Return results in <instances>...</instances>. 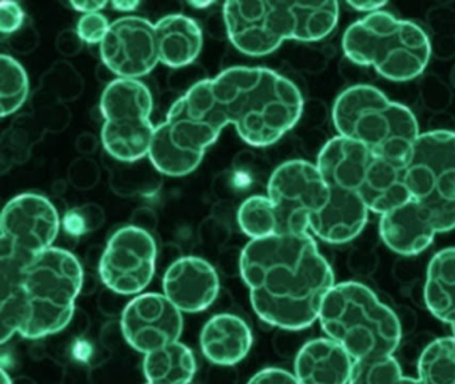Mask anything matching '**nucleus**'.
Here are the masks:
<instances>
[{
  "label": "nucleus",
  "mask_w": 455,
  "mask_h": 384,
  "mask_svg": "<svg viewBox=\"0 0 455 384\" xmlns=\"http://www.w3.org/2000/svg\"><path fill=\"white\" fill-rule=\"evenodd\" d=\"M98 147H100V141H98L97 136L92 132H82L81 135L76 138V151L84 155V156H90V155L94 154Z\"/></svg>",
  "instance_id": "obj_42"
},
{
  "label": "nucleus",
  "mask_w": 455,
  "mask_h": 384,
  "mask_svg": "<svg viewBox=\"0 0 455 384\" xmlns=\"http://www.w3.org/2000/svg\"><path fill=\"white\" fill-rule=\"evenodd\" d=\"M140 2H134V0H116L111 3V7L119 12H132L140 7Z\"/></svg>",
  "instance_id": "obj_45"
},
{
  "label": "nucleus",
  "mask_w": 455,
  "mask_h": 384,
  "mask_svg": "<svg viewBox=\"0 0 455 384\" xmlns=\"http://www.w3.org/2000/svg\"><path fill=\"white\" fill-rule=\"evenodd\" d=\"M239 228L250 239H265L278 235V220L273 203L265 195H252L239 205L236 212Z\"/></svg>",
  "instance_id": "obj_29"
},
{
  "label": "nucleus",
  "mask_w": 455,
  "mask_h": 384,
  "mask_svg": "<svg viewBox=\"0 0 455 384\" xmlns=\"http://www.w3.org/2000/svg\"><path fill=\"white\" fill-rule=\"evenodd\" d=\"M84 285L81 261L60 247L39 253L20 271L2 276V344L15 333L38 340L65 330L76 315V300Z\"/></svg>",
  "instance_id": "obj_2"
},
{
  "label": "nucleus",
  "mask_w": 455,
  "mask_h": 384,
  "mask_svg": "<svg viewBox=\"0 0 455 384\" xmlns=\"http://www.w3.org/2000/svg\"><path fill=\"white\" fill-rule=\"evenodd\" d=\"M329 188V202L311 219L310 234L329 244H346L363 231L370 211L358 195Z\"/></svg>",
  "instance_id": "obj_18"
},
{
  "label": "nucleus",
  "mask_w": 455,
  "mask_h": 384,
  "mask_svg": "<svg viewBox=\"0 0 455 384\" xmlns=\"http://www.w3.org/2000/svg\"><path fill=\"white\" fill-rule=\"evenodd\" d=\"M110 24L103 13H87L79 19L78 24H76V32L86 44L100 45L108 35Z\"/></svg>",
  "instance_id": "obj_35"
},
{
  "label": "nucleus",
  "mask_w": 455,
  "mask_h": 384,
  "mask_svg": "<svg viewBox=\"0 0 455 384\" xmlns=\"http://www.w3.org/2000/svg\"><path fill=\"white\" fill-rule=\"evenodd\" d=\"M292 18V39L315 43L329 36L339 20L338 2H297L287 0Z\"/></svg>",
  "instance_id": "obj_25"
},
{
  "label": "nucleus",
  "mask_w": 455,
  "mask_h": 384,
  "mask_svg": "<svg viewBox=\"0 0 455 384\" xmlns=\"http://www.w3.org/2000/svg\"><path fill=\"white\" fill-rule=\"evenodd\" d=\"M214 4L215 2H188V5L196 8V10H206V8L212 7Z\"/></svg>",
  "instance_id": "obj_46"
},
{
  "label": "nucleus",
  "mask_w": 455,
  "mask_h": 384,
  "mask_svg": "<svg viewBox=\"0 0 455 384\" xmlns=\"http://www.w3.org/2000/svg\"><path fill=\"white\" fill-rule=\"evenodd\" d=\"M239 272L250 301L266 324L300 331L318 322L335 274L310 232L250 240Z\"/></svg>",
  "instance_id": "obj_1"
},
{
  "label": "nucleus",
  "mask_w": 455,
  "mask_h": 384,
  "mask_svg": "<svg viewBox=\"0 0 455 384\" xmlns=\"http://www.w3.org/2000/svg\"><path fill=\"white\" fill-rule=\"evenodd\" d=\"M354 359L332 339H311L294 360V375L300 384H348Z\"/></svg>",
  "instance_id": "obj_19"
},
{
  "label": "nucleus",
  "mask_w": 455,
  "mask_h": 384,
  "mask_svg": "<svg viewBox=\"0 0 455 384\" xmlns=\"http://www.w3.org/2000/svg\"><path fill=\"white\" fill-rule=\"evenodd\" d=\"M105 220V210L97 203H87V204L68 211L63 224L68 231L76 234L78 231H94L102 227Z\"/></svg>",
  "instance_id": "obj_33"
},
{
  "label": "nucleus",
  "mask_w": 455,
  "mask_h": 384,
  "mask_svg": "<svg viewBox=\"0 0 455 384\" xmlns=\"http://www.w3.org/2000/svg\"><path fill=\"white\" fill-rule=\"evenodd\" d=\"M159 61L172 69L193 66L204 47V31L190 16L172 13L156 23Z\"/></svg>",
  "instance_id": "obj_21"
},
{
  "label": "nucleus",
  "mask_w": 455,
  "mask_h": 384,
  "mask_svg": "<svg viewBox=\"0 0 455 384\" xmlns=\"http://www.w3.org/2000/svg\"><path fill=\"white\" fill-rule=\"evenodd\" d=\"M33 115L46 132H62L70 124L71 114L65 103L38 88L31 99Z\"/></svg>",
  "instance_id": "obj_32"
},
{
  "label": "nucleus",
  "mask_w": 455,
  "mask_h": 384,
  "mask_svg": "<svg viewBox=\"0 0 455 384\" xmlns=\"http://www.w3.org/2000/svg\"><path fill=\"white\" fill-rule=\"evenodd\" d=\"M143 372L148 383L190 384L196 373V355L186 344H167L145 355Z\"/></svg>",
  "instance_id": "obj_23"
},
{
  "label": "nucleus",
  "mask_w": 455,
  "mask_h": 384,
  "mask_svg": "<svg viewBox=\"0 0 455 384\" xmlns=\"http://www.w3.org/2000/svg\"><path fill=\"white\" fill-rule=\"evenodd\" d=\"M121 328L127 344L140 354L148 355L180 341L183 315L164 293H140L124 306Z\"/></svg>",
  "instance_id": "obj_16"
},
{
  "label": "nucleus",
  "mask_w": 455,
  "mask_h": 384,
  "mask_svg": "<svg viewBox=\"0 0 455 384\" xmlns=\"http://www.w3.org/2000/svg\"><path fill=\"white\" fill-rule=\"evenodd\" d=\"M60 231V212L49 197L36 192L12 197L0 218V275L15 274L54 247Z\"/></svg>",
  "instance_id": "obj_9"
},
{
  "label": "nucleus",
  "mask_w": 455,
  "mask_h": 384,
  "mask_svg": "<svg viewBox=\"0 0 455 384\" xmlns=\"http://www.w3.org/2000/svg\"><path fill=\"white\" fill-rule=\"evenodd\" d=\"M418 379L422 384H455V338L431 341L418 360Z\"/></svg>",
  "instance_id": "obj_27"
},
{
  "label": "nucleus",
  "mask_w": 455,
  "mask_h": 384,
  "mask_svg": "<svg viewBox=\"0 0 455 384\" xmlns=\"http://www.w3.org/2000/svg\"><path fill=\"white\" fill-rule=\"evenodd\" d=\"M158 215L153 208L140 207L132 212V220L130 224L137 227V228L143 229V231L150 232L153 234L158 227Z\"/></svg>",
  "instance_id": "obj_40"
},
{
  "label": "nucleus",
  "mask_w": 455,
  "mask_h": 384,
  "mask_svg": "<svg viewBox=\"0 0 455 384\" xmlns=\"http://www.w3.org/2000/svg\"><path fill=\"white\" fill-rule=\"evenodd\" d=\"M103 164L110 173V187L124 197L151 196L162 187V173L148 157L138 162H121L103 151Z\"/></svg>",
  "instance_id": "obj_24"
},
{
  "label": "nucleus",
  "mask_w": 455,
  "mask_h": 384,
  "mask_svg": "<svg viewBox=\"0 0 455 384\" xmlns=\"http://www.w3.org/2000/svg\"><path fill=\"white\" fill-rule=\"evenodd\" d=\"M153 108V95L145 83L111 80L100 98V139L106 154L126 163L148 157L156 128L151 122Z\"/></svg>",
  "instance_id": "obj_8"
},
{
  "label": "nucleus",
  "mask_w": 455,
  "mask_h": 384,
  "mask_svg": "<svg viewBox=\"0 0 455 384\" xmlns=\"http://www.w3.org/2000/svg\"><path fill=\"white\" fill-rule=\"evenodd\" d=\"M346 4L348 7L353 8L354 11H358V12H364L366 15H370V13L378 12V11H382L383 7L388 4L387 2H347Z\"/></svg>",
  "instance_id": "obj_44"
},
{
  "label": "nucleus",
  "mask_w": 455,
  "mask_h": 384,
  "mask_svg": "<svg viewBox=\"0 0 455 384\" xmlns=\"http://www.w3.org/2000/svg\"><path fill=\"white\" fill-rule=\"evenodd\" d=\"M450 327H451V332H452V336H454L455 338V317L454 319H452V322L450 323Z\"/></svg>",
  "instance_id": "obj_48"
},
{
  "label": "nucleus",
  "mask_w": 455,
  "mask_h": 384,
  "mask_svg": "<svg viewBox=\"0 0 455 384\" xmlns=\"http://www.w3.org/2000/svg\"><path fill=\"white\" fill-rule=\"evenodd\" d=\"M156 258L158 248L153 234L132 224L121 227L111 235L100 255V280L116 295H140L153 282Z\"/></svg>",
  "instance_id": "obj_12"
},
{
  "label": "nucleus",
  "mask_w": 455,
  "mask_h": 384,
  "mask_svg": "<svg viewBox=\"0 0 455 384\" xmlns=\"http://www.w3.org/2000/svg\"><path fill=\"white\" fill-rule=\"evenodd\" d=\"M315 164L327 186L358 195L370 212L379 216L411 199L403 164L377 156L342 136L322 147Z\"/></svg>",
  "instance_id": "obj_7"
},
{
  "label": "nucleus",
  "mask_w": 455,
  "mask_h": 384,
  "mask_svg": "<svg viewBox=\"0 0 455 384\" xmlns=\"http://www.w3.org/2000/svg\"><path fill=\"white\" fill-rule=\"evenodd\" d=\"M379 236L386 247L401 256H415L433 244L436 234L455 228V211H442L417 199L379 216Z\"/></svg>",
  "instance_id": "obj_15"
},
{
  "label": "nucleus",
  "mask_w": 455,
  "mask_h": 384,
  "mask_svg": "<svg viewBox=\"0 0 455 384\" xmlns=\"http://www.w3.org/2000/svg\"><path fill=\"white\" fill-rule=\"evenodd\" d=\"M212 92L228 124L251 147L273 146L299 122L302 92L267 67L234 66L212 79Z\"/></svg>",
  "instance_id": "obj_3"
},
{
  "label": "nucleus",
  "mask_w": 455,
  "mask_h": 384,
  "mask_svg": "<svg viewBox=\"0 0 455 384\" xmlns=\"http://www.w3.org/2000/svg\"><path fill=\"white\" fill-rule=\"evenodd\" d=\"M247 384H300L297 376L290 371L278 367H267L258 371Z\"/></svg>",
  "instance_id": "obj_38"
},
{
  "label": "nucleus",
  "mask_w": 455,
  "mask_h": 384,
  "mask_svg": "<svg viewBox=\"0 0 455 384\" xmlns=\"http://www.w3.org/2000/svg\"><path fill=\"white\" fill-rule=\"evenodd\" d=\"M251 328L234 314H218L204 323L199 335L202 354L220 367L238 364L252 347Z\"/></svg>",
  "instance_id": "obj_20"
},
{
  "label": "nucleus",
  "mask_w": 455,
  "mask_h": 384,
  "mask_svg": "<svg viewBox=\"0 0 455 384\" xmlns=\"http://www.w3.org/2000/svg\"><path fill=\"white\" fill-rule=\"evenodd\" d=\"M423 299L430 314L450 324L455 317V247L438 251L426 272Z\"/></svg>",
  "instance_id": "obj_22"
},
{
  "label": "nucleus",
  "mask_w": 455,
  "mask_h": 384,
  "mask_svg": "<svg viewBox=\"0 0 455 384\" xmlns=\"http://www.w3.org/2000/svg\"><path fill=\"white\" fill-rule=\"evenodd\" d=\"M30 96V80L25 67L14 56H0V115L10 116L22 108Z\"/></svg>",
  "instance_id": "obj_28"
},
{
  "label": "nucleus",
  "mask_w": 455,
  "mask_h": 384,
  "mask_svg": "<svg viewBox=\"0 0 455 384\" xmlns=\"http://www.w3.org/2000/svg\"><path fill=\"white\" fill-rule=\"evenodd\" d=\"M38 44L39 34L33 26H23L20 31L9 36L10 48L20 55H30Z\"/></svg>",
  "instance_id": "obj_37"
},
{
  "label": "nucleus",
  "mask_w": 455,
  "mask_h": 384,
  "mask_svg": "<svg viewBox=\"0 0 455 384\" xmlns=\"http://www.w3.org/2000/svg\"><path fill=\"white\" fill-rule=\"evenodd\" d=\"M44 128L33 114L15 117L0 140V167L4 172L15 164L28 162L34 146L44 139Z\"/></svg>",
  "instance_id": "obj_26"
},
{
  "label": "nucleus",
  "mask_w": 455,
  "mask_h": 384,
  "mask_svg": "<svg viewBox=\"0 0 455 384\" xmlns=\"http://www.w3.org/2000/svg\"><path fill=\"white\" fill-rule=\"evenodd\" d=\"M267 196L274 205L278 235L310 232V221L329 202L330 188L318 167L308 160H287L267 181Z\"/></svg>",
  "instance_id": "obj_10"
},
{
  "label": "nucleus",
  "mask_w": 455,
  "mask_h": 384,
  "mask_svg": "<svg viewBox=\"0 0 455 384\" xmlns=\"http://www.w3.org/2000/svg\"><path fill=\"white\" fill-rule=\"evenodd\" d=\"M0 375H2V384H12V376L4 368H2V371H0Z\"/></svg>",
  "instance_id": "obj_47"
},
{
  "label": "nucleus",
  "mask_w": 455,
  "mask_h": 384,
  "mask_svg": "<svg viewBox=\"0 0 455 384\" xmlns=\"http://www.w3.org/2000/svg\"><path fill=\"white\" fill-rule=\"evenodd\" d=\"M228 39L243 55L260 58L292 39V18L287 0L226 2Z\"/></svg>",
  "instance_id": "obj_13"
},
{
  "label": "nucleus",
  "mask_w": 455,
  "mask_h": 384,
  "mask_svg": "<svg viewBox=\"0 0 455 384\" xmlns=\"http://www.w3.org/2000/svg\"><path fill=\"white\" fill-rule=\"evenodd\" d=\"M68 183L78 191H90L100 183V164L90 156H82L73 160L68 165Z\"/></svg>",
  "instance_id": "obj_34"
},
{
  "label": "nucleus",
  "mask_w": 455,
  "mask_h": 384,
  "mask_svg": "<svg viewBox=\"0 0 455 384\" xmlns=\"http://www.w3.org/2000/svg\"><path fill=\"white\" fill-rule=\"evenodd\" d=\"M206 29L210 36L214 37V39L222 40L228 37V27H226V19L223 10L218 11V12H212V15L207 18Z\"/></svg>",
  "instance_id": "obj_41"
},
{
  "label": "nucleus",
  "mask_w": 455,
  "mask_h": 384,
  "mask_svg": "<svg viewBox=\"0 0 455 384\" xmlns=\"http://www.w3.org/2000/svg\"><path fill=\"white\" fill-rule=\"evenodd\" d=\"M39 88L66 104L82 95L84 84L73 64L60 60L44 72Z\"/></svg>",
  "instance_id": "obj_31"
},
{
  "label": "nucleus",
  "mask_w": 455,
  "mask_h": 384,
  "mask_svg": "<svg viewBox=\"0 0 455 384\" xmlns=\"http://www.w3.org/2000/svg\"><path fill=\"white\" fill-rule=\"evenodd\" d=\"M332 123L338 135L399 164H404L420 135L411 109L370 84L351 85L337 96Z\"/></svg>",
  "instance_id": "obj_5"
},
{
  "label": "nucleus",
  "mask_w": 455,
  "mask_h": 384,
  "mask_svg": "<svg viewBox=\"0 0 455 384\" xmlns=\"http://www.w3.org/2000/svg\"><path fill=\"white\" fill-rule=\"evenodd\" d=\"M100 52L116 79L140 80L161 63L156 24L140 16L116 19L100 43Z\"/></svg>",
  "instance_id": "obj_14"
},
{
  "label": "nucleus",
  "mask_w": 455,
  "mask_h": 384,
  "mask_svg": "<svg viewBox=\"0 0 455 384\" xmlns=\"http://www.w3.org/2000/svg\"><path fill=\"white\" fill-rule=\"evenodd\" d=\"M348 60L371 67L391 82H410L422 75L431 58L427 34L419 24L378 11L354 21L342 37Z\"/></svg>",
  "instance_id": "obj_6"
},
{
  "label": "nucleus",
  "mask_w": 455,
  "mask_h": 384,
  "mask_svg": "<svg viewBox=\"0 0 455 384\" xmlns=\"http://www.w3.org/2000/svg\"><path fill=\"white\" fill-rule=\"evenodd\" d=\"M164 293L180 312L206 311L220 295L217 269L201 256H182L170 264L162 280Z\"/></svg>",
  "instance_id": "obj_17"
},
{
  "label": "nucleus",
  "mask_w": 455,
  "mask_h": 384,
  "mask_svg": "<svg viewBox=\"0 0 455 384\" xmlns=\"http://www.w3.org/2000/svg\"><path fill=\"white\" fill-rule=\"evenodd\" d=\"M26 13L18 2L0 3V32L4 36H10L25 26Z\"/></svg>",
  "instance_id": "obj_36"
},
{
  "label": "nucleus",
  "mask_w": 455,
  "mask_h": 384,
  "mask_svg": "<svg viewBox=\"0 0 455 384\" xmlns=\"http://www.w3.org/2000/svg\"><path fill=\"white\" fill-rule=\"evenodd\" d=\"M84 40L79 36L76 29H63L58 34L55 47L63 56H76L84 50Z\"/></svg>",
  "instance_id": "obj_39"
},
{
  "label": "nucleus",
  "mask_w": 455,
  "mask_h": 384,
  "mask_svg": "<svg viewBox=\"0 0 455 384\" xmlns=\"http://www.w3.org/2000/svg\"><path fill=\"white\" fill-rule=\"evenodd\" d=\"M318 322L354 362L394 355L402 341L399 317L363 283H335L322 301Z\"/></svg>",
  "instance_id": "obj_4"
},
{
  "label": "nucleus",
  "mask_w": 455,
  "mask_h": 384,
  "mask_svg": "<svg viewBox=\"0 0 455 384\" xmlns=\"http://www.w3.org/2000/svg\"><path fill=\"white\" fill-rule=\"evenodd\" d=\"M403 176L412 199L436 210L455 211V132L420 133L404 162Z\"/></svg>",
  "instance_id": "obj_11"
},
{
  "label": "nucleus",
  "mask_w": 455,
  "mask_h": 384,
  "mask_svg": "<svg viewBox=\"0 0 455 384\" xmlns=\"http://www.w3.org/2000/svg\"><path fill=\"white\" fill-rule=\"evenodd\" d=\"M146 384H158V383H148H148H146Z\"/></svg>",
  "instance_id": "obj_49"
},
{
  "label": "nucleus",
  "mask_w": 455,
  "mask_h": 384,
  "mask_svg": "<svg viewBox=\"0 0 455 384\" xmlns=\"http://www.w3.org/2000/svg\"><path fill=\"white\" fill-rule=\"evenodd\" d=\"M71 7L78 12L87 15V13L100 12L103 8L108 7V2H98V0H84V2H71Z\"/></svg>",
  "instance_id": "obj_43"
},
{
  "label": "nucleus",
  "mask_w": 455,
  "mask_h": 384,
  "mask_svg": "<svg viewBox=\"0 0 455 384\" xmlns=\"http://www.w3.org/2000/svg\"><path fill=\"white\" fill-rule=\"evenodd\" d=\"M348 384H422V381L404 376L394 355H386L355 360Z\"/></svg>",
  "instance_id": "obj_30"
}]
</instances>
